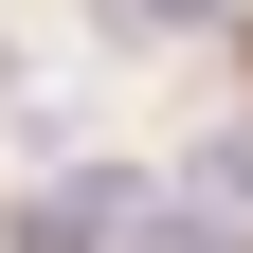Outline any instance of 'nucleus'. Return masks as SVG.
<instances>
[{
    "label": "nucleus",
    "instance_id": "nucleus-1",
    "mask_svg": "<svg viewBox=\"0 0 253 253\" xmlns=\"http://www.w3.org/2000/svg\"><path fill=\"white\" fill-rule=\"evenodd\" d=\"M126 217H145L126 181H54V199H18V253H109Z\"/></svg>",
    "mask_w": 253,
    "mask_h": 253
},
{
    "label": "nucleus",
    "instance_id": "nucleus-2",
    "mask_svg": "<svg viewBox=\"0 0 253 253\" xmlns=\"http://www.w3.org/2000/svg\"><path fill=\"white\" fill-rule=\"evenodd\" d=\"M145 253H235V235H199V217H163V235H145Z\"/></svg>",
    "mask_w": 253,
    "mask_h": 253
},
{
    "label": "nucleus",
    "instance_id": "nucleus-3",
    "mask_svg": "<svg viewBox=\"0 0 253 253\" xmlns=\"http://www.w3.org/2000/svg\"><path fill=\"white\" fill-rule=\"evenodd\" d=\"M126 18H199V0H126Z\"/></svg>",
    "mask_w": 253,
    "mask_h": 253
}]
</instances>
